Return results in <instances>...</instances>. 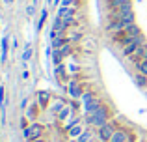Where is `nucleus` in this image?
I'll return each instance as SVG.
<instances>
[{"instance_id": "nucleus-11", "label": "nucleus", "mask_w": 147, "mask_h": 142, "mask_svg": "<svg viewBox=\"0 0 147 142\" xmlns=\"http://www.w3.org/2000/svg\"><path fill=\"white\" fill-rule=\"evenodd\" d=\"M91 140H93V135H91L90 131H84L82 135L76 139V142H91Z\"/></svg>"}, {"instance_id": "nucleus-1", "label": "nucleus", "mask_w": 147, "mask_h": 142, "mask_svg": "<svg viewBox=\"0 0 147 142\" xmlns=\"http://www.w3.org/2000/svg\"><path fill=\"white\" fill-rule=\"evenodd\" d=\"M86 122H88L90 125H93V127L100 129L102 125H106V124H108V109L102 105L99 110H95V112H90V114H86Z\"/></svg>"}, {"instance_id": "nucleus-16", "label": "nucleus", "mask_w": 147, "mask_h": 142, "mask_svg": "<svg viewBox=\"0 0 147 142\" xmlns=\"http://www.w3.org/2000/svg\"><path fill=\"white\" fill-rule=\"evenodd\" d=\"M45 19H47V10H43V11H41V17H39V22H37V30H39L41 26H43Z\"/></svg>"}, {"instance_id": "nucleus-12", "label": "nucleus", "mask_w": 147, "mask_h": 142, "mask_svg": "<svg viewBox=\"0 0 147 142\" xmlns=\"http://www.w3.org/2000/svg\"><path fill=\"white\" fill-rule=\"evenodd\" d=\"M6 56H7V37H2V62H6Z\"/></svg>"}, {"instance_id": "nucleus-7", "label": "nucleus", "mask_w": 147, "mask_h": 142, "mask_svg": "<svg viewBox=\"0 0 147 142\" xmlns=\"http://www.w3.org/2000/svg\"><path fill=\"white\" fill-rule=\"evenodd\" d=\"M67 90H69V95L71 97H75V99H78V97H82V88H80V84L76 82V80H71L69 82V86H67Z\"/></svg>"}, {"instance_id": "nucleus-18", "label": "nucleus", "mask_w": 147, "mask_h": 142, "mask_svg": "<svg viewBox=\"0 0 147 142\" xmlns=\"http://www.w3.org/2000/svg\"><path fill=\"white\" fill-rule=\"evenodd\" d=\"M2 101H4V88L0 86V107H4V105H2Z\"/></svg>"}, {"instance_id": "nucleus-20", "label": "nucleus", "mask_w": 147, "mask_h": 142, "mask_svg": "<svg viewBox=\"0 0 147 142\" xmlns=\"http://www.w3.org/2000/svg\"><path fill=\"white\" fill-rule=\"evenodd\" d=\"M21 107H22V109H26V107H28V99H22V105Z\"/></svg>"}, {"instance_id": "nucleus-5", "label": "nucleus", "mask_w": 147, "mask_h": 142, "mask_svg": "<svg viewBox=\"0 0 147 142\" xmlns=\"http://www.w3.org/2000/svg\"><path fill=\"white\" fill-rule=\"evenodd\" d=\"M75 15H76L75 7H60V10H58V17L63 19V21H67V24H73V22L76 21Z\"/></svg>"}, {"instance_id": "nucleus-10", "label": "nucleus", "mask_w": 147, "mask_h": 142, "mask_svg": "<svg viewBox=\"0 0 147 142\" xmlns=\"http://www.w3.org/2000/svg\"><path fill=\"white\" fill-rule=\"evenodd\" d=\"M37 101H39L41 109H47V105H49V101H50L49 92H39V94H37Z\"/></svg>"}, {"instance_id": "nucleus-9", "label": "nucleus", "mask_w": 147, "mask_h": 142, "mask_svg": "<svg viewBox=\"0 0 147 142\" xmlns=\"http://www.w3.org/2000/svg\"><path fill=\"white\" fill-rule=\"evenodd\" d=\"M67 133H69V137H71V139H78V137L84 133V127L78 124V122H76L75 125H71V127L67 129Z\"/></svg>"}, {"instance_id": "nucleus-3", "label": "nucleus", "mask_w": 147, "mask_h": 142, "mask_svg": "<svg viewBox=\"0 0 147 142\" xmlns=\"http://www.w3.org/2000/svg\"><path fill=\"white\" fill-rule=\"evenodd\" d=\"M45 133V127L37 122H34L30 127H24V139L26 140H34V139H41Z\"/></svg>"}, {"instance_id": "nucleus-21", "label": "nucleus", "mask_w": 147, "mask_h": 142, "mask_svg": "<svg viewBox=\"0 0 147 142\" xmlns=\"http://www.w3.org/2000/svg\"><path fill=\"white\" fill-rule=\"evenodd\" d=\"M30 142H45V139L41 137V139H34V140H30Z\"/></svg>"}, {"instance_id": "nucleus-13", "label": "nucleus", "mask_w": 147, "mask_h": 142, "mask_svg": "<svg viewBox=\"0 0 147 142\" xmlns=\"http://www.w3.org/2000/svg\"><path fill=\"white\" fill-rule=\"evenodd\" d=\"M136 67L140 69L142 75H145V77H147V60H142V62H138V64H136Z\"/></svg>"}, {"instance_id": "nucleus-4", "label": "nucleus", "mask_w": 147, "mask_h": 142, "mask_svg": "<svg viewBox=\"0 0 147 142\" xmlns=\"http://www.w3.org/2000/svg\"><path fill=\"white\" fill-rule=\"evenodd\" d=\"M142 45H144V37H142V36L134 37V39H130L129 45H125V47H123V54H125V56H132L134 52L142 47Z\"/></svg>"}, {"instance_id": "nucleus-8", "label": "nucleus", "mask_w": 147, "mask_h": 142, "mask_svg": "<svg viewBox=\"0 0 147 142\" xmlns=\"http://www.w3.org/2000/svg\"><path fill=\"white\" fill-rule=\"evenodd\" d=\"M127 140H130L129 133H127L125 129H115V133L112 135V139L108 142H127Z\"/></svg>"}, {"instance_id": "nucleus-15", "label": "nucleus", "mask_w": 147, "mask_h": 142, "mask_svg": "<svg viewBox=\"0 0 147 142\" xmlns=\"http://www.w3.org/2000/svg\"><path fill=\"white\" fill-rule=\"evenodd\" d=\"M30 54H32V47H30V45H26L24 54H22V60H24V62H28V60H30Z\"/></svg>"}, {"instance_id": "nucleus-6", "label": "nucleus", "mask_w": 147, "mask_h": 142, "mask_svg": "<svg viewBox=\"0 0 147 142\" xmlns=\"http://www.w3.org/2000/svg\"><path fill=\"white\" fill-rule=\"evenodd\" d=\"M115 133V125L114 124H106V125H102V127L99 129V139L102 140V142H108L112 139V135Z\"/></svg>"}, {"instance_id": "nucleus-24", "label": "nucleus", "mask_w": 147, "mask_h": 142, "mask_svg": "<svg viewBox=\"0 0 147 142\" xmlns=\"http://www.w3.org/2000/svg\"><path fill=\"white\" fill-rule=\"evenodd\" d=\"M127 142H132V139H130V140H127Z\"/></svg>"}, {"instance_id": "nucleus-23", "label": "nucleus", "mask_w": 147, "mask_h": 142, "mask_svg": "<svg viewBox=\"0 0 147 142\" xmlns=\"http://www.w3.org/2000/svg\"><path fill=\"white\" fill-rule=\"evenodd\" d=\"M47 2H49V4H50V2H54V0H47Z\"/></svg>"}, {"instance_id": "nucleus-19", "label": "nucleus", "mask_w": 147, "mask_h": 142, "mask_svg": "<svg viewBox=\"0 0 147 142\" xmlns=\"http://www.w3.org/2000/svg\"><path fill=\"white\" fill-rule=\"evenodd\" d=\"M34 11H36V7H34V4H32V6H28V13H30V15H34Z\"/></svg>"}, {"instance_id": "nucleus-2", "label": "nucleus", "mask_w": 147, "mask_h": 142, "mask_svg": "<svg viewBox=\"0 0 147 142\" xmlns=\"http://www.w3.org/2000/svg\"><path fill=\"white\" fill-rule=\"evenodd\" d=\"M82 103H84V110H86V114L95 112V110H99L100 107H102L100 99H97L93 94H91V92H84V95H82Z\"/></svg>"}, {"instance_id": "nucleus-17", "label": "nucleus", "mask_w": 147, "mask_h": 142, "mask_svg": "<svg viewBox=\"0 0 147 142\" xmlns=\"http://www.w3.org/2000/svg\"><path fill=\"white\" fill-rule=\"evenodd\" d=\"M136 80H138V84H140V86H144V84L147 82V77H145V75H138Z\"/></svg>"}, {"instance_id": "nucleus-22", "label": "nucleus", "mask_w": 147, "mask_h": 142, "mask_svg": "<svg viewBox=\"0 0 147 142\" xmlns=\"http://www.w3.org/2000/svg\"><path fill=\"white\" fill-rule=\"evenodd\" d=\"M11 2H13V0H6V4H11Z\"/></svg>"}, {"instance_id": "nucleus-14", "label": "nucleus", "mask_w": 147, "mask_h": 142, "mask_svg": "<svg viewBox=\"0 0 147 142\" xmlns=\"http://www.w3.org/2000/svg\"><path fill=\"white\" fill-rule=\"evenodd\" d=\"M36 114H37V110H36V107H28V109H26V118H28V120H34V118H36Z\"/></svg>"}, {"instance_id": "nucleus-25", "label": "nucleus", "mask_w": 147, "mask_h": 142, "mask_svg": "<svg viewBox=\"0 0 147 142\" xmlns=\"http://www.w3.org/2000/svg\"><path fill=\"white\" fill-rule=\"evenodd\" d=\"M91 142H99V140H91Z\"/></svg>"}]
</instances>
